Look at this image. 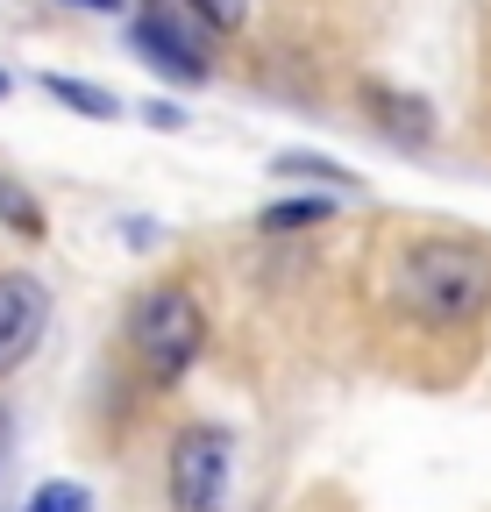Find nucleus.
<instances>
[{
    "label": "nucleus",
    "instance_id": "nucleus-1",
    "mask_svg": "<svg viewBox=\"0 0 491 512\" xmlns=\"http://www.w3.org/2000/svg\"><path fill=\"white\" fill-rule=\"evenodd\" d=\"M385 285L427 328H463V320H477L491 306V256L477 242H456V235H427V242L399 249Z\"/></svg>",
    "mask_w": 491,
    "mask_h": 512
},
{
    "label": "nucleus",
    "instance_id": "nucleus-11",
    "mask_svg": "<svg viewBox=\"0 0 491 512\" xmlns=\"http://www.w3.org/2000/svg\"><path fill=\"white\" fill-rule=\"evenodd\" d=\"M0 214L15 221V235H43V214H36V200H29L15 178H0Z\"/></svg>",
    "mask_w": 491,
    "mask_h": 512
},
{
    "label": "nucleus",
    "instance_id": "nucleus-3",
    "mask_svg": "<svg viewBox=\"0 0 491 512\" xmlns=\"http://www.w3.org/2000/svg\"><path fill=\"white\" fill-rule=\"evenodd\" d=\"M221 498H228V434L186 427L171 441V505L178 512H221Z\"/></svg>",
    "mask_w": 491,
    "mask_h": 512
},
{
    "label": "nucleus",
    "instance_id": "nucleus-8",
    "mask_svg": "<svg viewBox=\"0 0 491 512\" xmlns=\"http://www.w3.org/2000/svg\"><path fill=\"white\" fill-rule=\"evenodd\" d=\"M271 171H285V178H335L342 192H356V185H363L356 171H342V164H328V157H299V150H285V157H271Z\"/></svg>",
    "mask_w": 491,
    "mask_h": 512
},
{
    "label": "nucleus",
    "instance_id": "nucleus-6",
    "mask_svg": "<svg viewBox=\"0 0 491 512\" xmlns=\"http://www.w3.org/2000/svg\"><path fill=\"white\" fill-rule=\"evenodd\" d=\"M43 93L65 100L72 114H93V121H114V114H121V100H114L107 86H86V79H43Z\"/></svg>",
    "mask_w": 491,
    "mask_h": 512
},
{
    "label": "nucleus",
    "instance_id": "nucleus-14",
    "mask_svg": "<svg viewBox=\"0 0 491 512\" xmlns=\"http://www.w3.org/2000/svg\"><path fill=\"white\" fill-rule=\"evenodd\" d=\"M72 8H93V15H114V8H121V0H72Z\"/></svg>",
    "mask_w": 491,
    "mask_h": 512
},
{
    "label": "nucleus",
    "instance_id": "nucleus-13",
    "mask_svg": "<svg viewBox=\"0 0 491 512\" xmlns=\"http://www.w3.org/2000/svg\"><path fill=\"white\" fill-rule=\"evenodd\" d=\"M143 121H150V128H186V114H178L171 100H150V107H143Z\"/></svg>",
    "mask_w": 491,
    "mask_h": 512
},
{
    "label": "nucleus",
    "instance_id": "nucleus-2",
    "mask_svg": "<svg viewBox=\"0 0 491 512\" xmlns=\"http://www.w3.org/2000/svg\"><path fill=\"white\" fill-rule=\"evenodd\" d=\"M129 349H136L143 377H157V384L186 377V370L200 363V349H207V313H200V299H193L186 285H157L150 299H136V313H129Z\"/></svg>",
    "mask_w": 491,
    "mask_h": 512
},
{
    "label": "nucleus",
    "instance_id": "nucleus-5",
    "mask_svg": "<svg viewBox=\"0 0 491 512\" xmlns=\"http://www.w3.org/2000/svg\"><path fill=\"white\" fill-rule=\"evenodd\" d=\"M136 50H143V64H157V72L186 79V86L207 79V50H200V36H186L164 8H150V15L136 22Z\"/></svg>",
    "mask_w": 491,
    "mask_h": 512
},
{
    "label": "nucleus",
    "instance_id": "nucleus-16",
    "mask_svg": "<svg viewBox=\"0 0 491 512\" xmlns=\"http://www.w3.org/2000/svg\"><path fill=\"white\" fill-rule=\"evenodd\" d=\"M0 93H8V79H0Z\"/></svg>",
    "mask_w": 491,
    "mask_h": 512
},
{
    "label": "nucleus",
    "instance_id": "nucleus-9",
    "mask_svg": "<svg viewBox=\"0 0 491 512\" xmlns=\"http://www.w3.org/2000/svg\"><path fill=\"white\" fill-rule=\"evenodd\" d=\"M29 512H93V491L86 484H36V498H29Z\"/></svg>",
    "mask_w": 491,
    "mask_h": 512
},
{
    "label": "nucleus",
    "instance_id": "nucleus-15",
    "mask_svg": "<svg viewBox=\"0 0 491 512\" xmlns=\"http://www.w3.org/2000/svg\"><path fill=\"white\" fill-rule=\"evenodd\" d=\"M0 448H8V413H0Z\"/></svg>",
    "mask_w": 491,
    "mask_h": 512
},
{
    "label": "nucleus",
    "instance_id": "nucleus-12",
    "mask_svg": "<svg viewBox=\"0 0 491 512\" xmlns=\"http://www.w3.org/2000/svg\"><path fill=\"white\" fill-rule=\"evenodd\" d=\"M193 8H200V22H214V29H242L250 0H193Z\"/></svg>",
    "mask_w": 491,
    "mask_h": 512
},
{
    "label": "nucleus",
    "instance_id": "nucleus-10",
    "mask_svg": "<svg viewBox=\"0 0 491 512\" xmlns=\"http://www.w3.org/2000/svg\"><path fill=\"white\" fill-rule=\"evenodd\" d=\"M378 107H385V128H399L406 143H427V107L420 100H385V93H371Z\"/></svg>",
    "mask_w": 491,
    "mask_h": 512
},
{
    "label": "nucleus",
    "instance_id": "nucleus-4",
    "mask_svg": "<svg viewBox=\"0 0 491 512\" xmlns=\"http://www.w3.org/2000/svg\"><path fill=\"white\" fill-rule=\"evenodd\" d=\"M50 328V292L29 271H0V377L22 370Z\"/></svg>",
    "mask_w": 491,
    "mask_h": 512
},
{
    "label": "nucleus",
    "instance_id": "nucleus-7",
    "mask_svg": "<svg viewBox=\"0 0 491 512\" xmlns=\"http://www.w3.org/2000/svg\"><path fill=\"white\" fill-rule=\"evenodd\" d=\"M314 221H328V200H285V207H264L257 214L264 235H292V228H314Z\"/></svg>",
    "mask_w": 491,
    "mask_h": 512
}]
</instances>
